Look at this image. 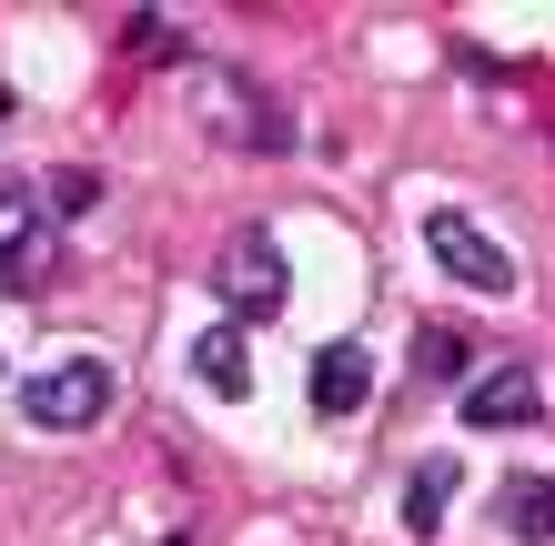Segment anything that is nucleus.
<instances>
[{
  "label": "nucleus",
  "instance_id": "f257e3e1",
  "mask_svg": "<svg viewBox=\"0 0 555 546\" xmlns=\"http://www.w3.org/2000/svg\"><path fill=\"white\" fill-rule=\"evenodd\" d=\"M222 325H273V314L293 304V264H283V243L253 223V233H233L222 243Z\"/></svg>",
  "mask_w": 555,
  "mask_h": 546
},
{
  "label": "nucleus",
  "instance_id": "f03ea898",
  "mask_svg": "<svg viewBox=\"0 0 555 546\" xmlns=\"http://www.w3.org/2000/svg\"><path fill=\"white\" fill-rule=\"evenodd\" d=\"M21 415L30 426H51V435H81V426H102L112 415V365L102 355H61L21 384Z\"/></svg>",
  "mask_w": 555,
  "mask_h": 546
},
{
  "label": "nucleus",
  "instance_id": "7ed1b4c3",
  "mask_svg": "<svg viewBox=\"0 0 555 546\" xmlns=\"http://www.w3.org/2000/svg\"><path fill=\"white\" fill-rule=\"evenodd\" d=\"M424 253L465 283V294H515V253L505 243H485L465 213H424Z\"/></svg>",
  "mask_w": 555,
  "mask_h": 546
},
{
  "label": "nucleus",
  "instance_id": "20e7f679",
  "mask_svg": "<svg viewBox=\"0 0 555 546\" xmlns=\"http://www.w3.org/2000/svg\"><path fill=\"white\" fill-rule=\"evenodd\" d=\"M535 415H545V384H535L526 365H505V374H475V384H465V426H485V435H495V426H535Z\"/></svg>",
  "mask_w": 555,
  "mask_h": 546
},
{
  "label": "nucleus",
  "instance_id": "39448f33",
  "mask_svg": "<svg viewBox=\"0 0 555 546\" xmlns=\"http://www.w3.org/2000/svg\"><path fill=\"white\" fill-rule=\"evenodd\" d=\"M41 274V182H0V283Z\"/></svg>",
  "mask_w": 555,
  "mask_h": 546
},
{
  "label": "nucleus",
  "instance_id": "423d86ee",
  "mask_svg": "<svg viewBox=\"0 0 555 546\" xmlns=\"http://www.w3.org/2000/svg\"><path fill=\"white\" fill-rule=\"evenodd\" d=\"M364 395H374V355L364 344H323L313 355V415L344 426V415H364Z\"/></svg>",
  "mask_w": 555,
  "mask_h": 546
},
{
  "label": "nucleus",
  "instance_id": "0eeeda50",
  "mask_svg": "<svg viewBox=\"0 0 555 546\" xmlns=\"http://www.w3.org/2000/svg\"><path fill=\"white\" fill-rule=\"evenodd\" d=\"M192 374H203L222 405H243V395H253V355H243V325H203V334H192Z\"/></svg>",
  "mask_w": 555,
  "mask_h": 546
},
{
  "label": "nucleus",
  "instance_id": "6e6552de",
  "mask_svg": "<svg viewBox=\"0 0 555 546\" xmlns=\"http://www.w3.org/2000/svg\"><path fill=\"white\" fill-rule=\"evenodd\" d=\"M444 506H454V456H424V466L404 475V526H414V536H435V526H444Z\"/></svg>",
  "mask_w": 555,
  "mask_h": 546
},
{
  "label": "nucleus",
  "instance_id": "1a4fd4ad",
  "mask_svg": "<svg viewBox=\"0 0 555 546\" xmlns=\"http://www.w3.org/2000/svg\"><path fill=\"white\" fill-rule=\"evenodd\" d=\"M505 536L555 546V475H515V486H505Z\"/></svg>",
  "mask_w": 555,
  "mask_h": 546
},
{
  "label": "nucleus",
  "instance_id": "9d476101",
  "mask_svg": "<svg viewBox=\"0 0 555 546\" xmlns=\"http://www.w3.org/2000/svg\"><path fill=\"white\" fill-rule=\"evenodd\" d=\"M414 365L435 374V384H444V374H465V334H444V325H424V334H414Z\"/></svg>",
  "mask_w": 555,
  "mask_h": 546
},
{
  "label": "nucleus",
  "instance_id": "9b49d317",
  "mask_svg": "<svg viewBox=\"0 0 555 546\" xmlns=\"http://www.w3.org/2000/svg\"><path fill=\"white\" fill-rule=\"evenodd\" d=\"M0 112H11V91H0Z\"/></svg>",
  "mask_w": 555,
  "mask_h": 546
}]
</instances>
